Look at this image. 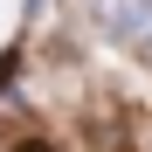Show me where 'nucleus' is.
<instances>
[{"mask_svg":"<svg viewBox=\"0 0 152 152\" xmlns=\"http://www.w3.org/2000/svg\"><path fill=\"white\" fill-rule=\"evenodd\" d=\"M14 152H56V145H48V138H21Z\"/></svg>","mask_w":152,"mask_h":152,"instance_id":"1","label":"nucleus"}]
</instances>
